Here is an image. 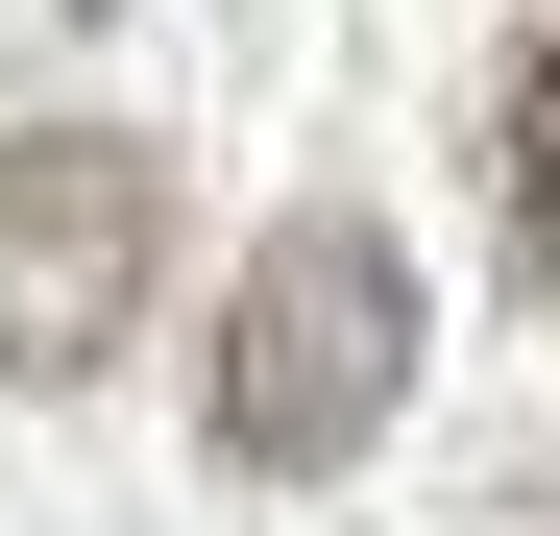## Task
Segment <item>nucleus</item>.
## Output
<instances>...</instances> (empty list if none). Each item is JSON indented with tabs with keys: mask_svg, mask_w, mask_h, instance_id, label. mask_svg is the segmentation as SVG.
Returning <instances> with one entry per match:
<instances>
[{
	"mask_svg": "<svg viewBox=\"0 0 560 536\" xmlns=\"http://www.w3.org/2000/svg\"><path fill=\"white\" fill-rule=\"evenodd\" d=\"M171 268V171L122 123H0V391H73Z\"/></svg>",
	"mask_w": 560,
	"mask_h": 536,
	"instance_id": "2",
	"label": "nucleus"
},
{
	"mask_svg": "<svg viewBox=\"0 0 560 536\" xmlns=\"http://www.w3.org/2000/svg\"><path fill=\"white\" fill-rule=\"evenodd\" d=\"M512 268L560 293V25L512 49Z\"/></svg>",
	"mask_w": 560,
	"mask_h": 536,
	"instance_id": "3",
	"label": "nucleus"
},
{
	"mask_svg": "<svg viewBox=\"0 0 560 536\" xmlns=\"http://www.w3.org/2000/svg\"><path fill=\"white\" fill-rule=\"evenodd\" d=\"M220 464L244 488H317V464H365V439L415 415V268H390V220H268L244 244V293H220Z\"/></svg>",
	"mask_w": 560,
	"mask_h": 536,
	"instance_id": "1",
	"label": "nucleus"
}]
</instances>
